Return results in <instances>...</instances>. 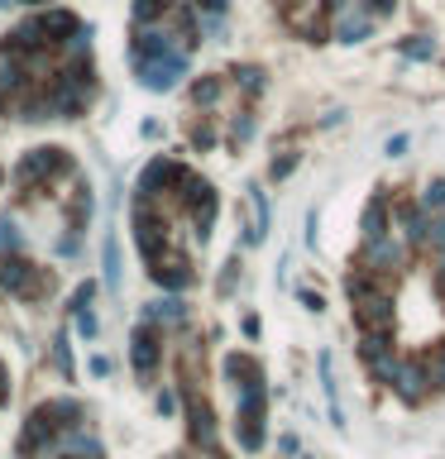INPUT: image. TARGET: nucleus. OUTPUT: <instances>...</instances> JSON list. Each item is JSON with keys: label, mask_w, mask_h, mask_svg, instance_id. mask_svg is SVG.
<instances>
[{"label": "nucleus", "mask_w": 445, "mask_h": 459, "mask_svg": "<svg viewBox=\"0 0 445 459\" xmlns=\"http://www.w3.org/2000/svg\"><path fill=\"white\" fill-rule=\"evenodd\" d=\"M226 373H230V383H235V435H240L244 450H259L264 445V407H268L264 369L249 355H230Z\"/></svg>", "instance_id": "f257e3e1"}, {"label": "nucleus", "mask_w": 445, "mask_h": 459, "mask_svg": "<svg viewBox=\"0 0 445 459\" xmlns=\"http://www.w3.org/2000/svg\"><path fill=\"white\" fill-rule=\"evenodd\" d=\"M81 421H87V411H81L77 402H43V407H34L29 411V421H25V435H19V455L34 459V455H49L58 440H63L67 431H77Z\"/></svg>", "instance_id": "f03ea898"}, {"label": "nucleus", "mask_w": 445, "mask_h": 459, "mask_svg": "<svg viewBox=\"0 0 445 459\" xmlns=\"http://www.w3.org/2000/svg\"><path fill=\"white\" fill-rule=\"evenodd\" d=\"M349 302H355V325L364 335H388L393 331V292L383 278L355 268L349 273Z\"/></svg>", "instance_id": "7ed1b4c3"}, {"label": "nucleus", "mask_w": 445, "mask_h": 459, "mask_svg": "<svg viewBox=\"0 0 445 459\" xmlns=\"http://www.w3.org/2000/svg\"><path fill=\"white\" fill-rule=\"evenodd\" d=\"M0 287L19 302H39L53 292V273L29 264V258H19V254H0Z\"/></svg>", "instance_id": "20e7f679"}, {"label": "nucleus", "mask_w": 445, "mask_h": 459, "mask_svg": "<svg viewBox=\"0 0 445 459\" xmlns=\"http://www.w3.org/2000/svg\"><path fill=\"white\" fill-rule=\"evenodd\" d=\"M58 178H73V158H67L63 149H34L29 158L15 168L19 196H34L39 187H53Z\"/></svg>", "instance_id": "39448f33"}, {"label": "nucleus", "mask_w": 445, "mask_h": 459, "mask_svg": "<svg viewBox=\"0 0 445 459\" xmlns=\"http://www.w3.org/2000/svg\"><path fill=\"white\" fill-rule=\"evenodd\" d=\"M158 355H163V345H158L154 325H139L134 340H130V359H134V373H139V379H154Z\"/></svg>", "instance_id": "423d86ee"}, {"label": "nucleus", "mask_w": 445, "mask_h": 459, "mask_svg": "<svg viewBox=\"0 0 445 459\" xmlns=\"http://www.w3.org/2000/svg\"><path fill=\"white\" fill-rule=\"evenodd\" d=\"M187 421H192V440L196 445H216V421H211V407H206V397H196V387L187 383Z\"/></svg>", "instance_id": "0eeeda50"}, {"label": "nucleus", "mask_w": 445, "mask_h": 459, "mask_svg": "<svg viewBox=\"0 0 445 459\" xmlns=\"http://www.w3.org/2000/svg\"><path fill=\"white\" fill-rule=\"evenodd\" d=\"M359 355H364V363H369L373 373H379L383 383L393 379L397 359H393V345H388V335H364V345H359Z\"/></svg>", "instance_id": "6e6552de"}, {"label": "nucleus", "mask_w": 445, "mask_h": 459, "mask_svg": "<svg viewBox=\"0 0 445 459\" xmlns=\"http://www.w3.org/2000/svg\"><path fill=\"white\" fill-rule=\"evenodd\" d=\"M421 383H426V369H421V363H397L393 379H388V387H397L407 402H421V393H426Z\"/></svg>", "instance_id": "1a4fd4ad"}, {"label": "nucleus", "mask_w": 445, "mask_h": 459, "mask_svg": "<svg viewBox=\"0 0 445 459\" xmlns=\"http://www.w3.org/2000/svg\"><path fill=\"white\" fill-rule=\"evenodd\" d=\"M321 387H326V402H331V421L345 426V407H341V383H335V359L321 355Z\"/></svg>", "instance_id": "9d476101"}, {"label": "nucleus", "mask_w": 445, "mask_h": 459, "mask_svg": "<svg viewBox=\"0 0 445 459\" xmlns=\"http://www.w3.org/2000/svg\"><path fill=\"white\" fill-rule=\"evenodd\" d=\"M73 325L81 335H96V316H91V287H77V297H73Z\"/></svg>", "instance_id": "9b49d317"}, {"label": "nucleus", "mask_w": 445, "mask_h": 459, "mask_svg": "<svg viewBox=\"0 0 445 459\" xmlns=\"http://www.w3.org/2000/svg\"><path fill=\"white\" fill-rule=\"evenodd\" d=\"M163 15H168V0H134V29H149Z\"/></svg>", "instance_id": "f8f14e48"}, {"label": "nucleus", "mask_w": 445, "mask_h": 459, "mask_svg": "<svg viewBox=\"0 0 445 459\" xmlns=\"http://www.w3.org/2000/svg\"><path fill=\"white\" fill-rule=\"evenodd\" d=\"M379 234H388V216H383V202H373V206L364 210V244L379 240Z\"/></svg>", "instance_id": "ddd939ff"}, {"label": "nucleus", "mask_w": 445, "mask_h": 459, "mask_svg": "<svg viewBox=\"0 0 445 459\" xmlns=\"http://www.w3.org/2000/svg\"><path fill=\"white\" fill-rule=\"evenodd\" d=\"M105 287L120 292V249H115V234L105 240Z\"/></svg>", "instance_id": "4468645a"}, {"label": "nucleus", "mask_w": 445, "mask_h": 459, "mask_svg": "<svg viewBox=\"0 0 445 459\" xmlns=\"http://www.w3.org/2000/svg\"><path fill=\"white\" fill-rule=\"evenodd\" d=\"M421 369H426V383H441L445 387V345H436L426 359H421Z\"/></svg>", "instance_id": "2eb2a0df"}, {"label": "nucleus", "mask_w": 445, "mask_h": 459, "mask_svg": "<svg viewBox=\"0 0 445 459\" xmlns=\"http://www.w3.org/2000/svg\"><path fill=\"white\" fill-rule=\"evenodd\" d=\"M182 302L178 297H168V302H154V306H149V321H182Z\"/></svg>", "instance_id": "dca6fc26"}, {"label": "nucleus", "mask_w": 445, "mask_h": 459, "mask_svg": "<svg viewBox=\"0 0 445 459\" xmlns=\"http://www.w3.org/2000/svg\"><path fill=\"white\" fill-rule=\"evenodd\" d=\"M15 254L19 249V226H15V220H10V216H0V254Z\"/></svg>", "instance_id": "f3484780"}, {"label": "nucleus", "mask_w": 445, "mask_h": 459, "mask_svg": "<svg viewBox=\"0 0 445 459\" xmlns=\"http://www.w3.org/2000/svg\"><path fill=\"white\" fill-rule=\"evenodd\" d=\"M421 206H426V210H445V182H431L426 196H421Z\"/></svg>", "instance_id": "a211bd4d"}, {"label": "nucleus", "mask_w": 445, "mask_h": 459, "mask_svg": "<svg viewBox=\"0 0 445 459\" xmlns=\"http://www.w3.org/2000/svg\"><path fill=\"white\" fill-rule=\"evenodd\" d=\"M53 359H58V373L67 379V373H73V359H67V340L63 335H58V345H53Z\"/></svg>", "instance_id": "6ab92c4d"}, {"label": "nucleus", "mask_w": 445, "mask_h": 459, "mask_svg": "<svg viewBox=\"0 0 445 459\" xmlns=\"http://www.w3.org/2000/svg\"><path fill=\"white\" fill-rule=\"evenodd\" d=\"M292 168H297V158H283V163H273V178H288Z\"/></svg>", "instance_id": "aec40b11"}, {"label": "nucleus", "mask_w": 445, "mask_h": 459, "mask_svg": "<svg viewBox=\"0 0 445 459\" xmlns=\"http://www.w3.org/2000/svg\"><path fill=\"white\" fill-rule=\"evenodd\" d=\"M10 397V383H5V369H0V402Z\"/></svg>", "instance_id": "412c9836"}, {"label": "nucleus", "mask_w": 445, "mask_h": 459, "mask_svg": "<svg viewBox=\"0 0 445 459\" xmlns=\"http://www.w3.org/2000/svg\"><path fill=\"white\" fill-rule=\"evenodd\" d=\"M436 287L445 292V258H441V268H436Z\"/></svg>", "instance_id": "4be33fe9"}, {"label": "nucleus", "mask_w": 445, "mask_h": 459, "mask_svg": "<svg viewBox=\"0 0 445 459\" xmlns=\"http://www.w3.org/2000/svg\"><path fill=\"white\" fill-rule=\"evenodd\" d=\"M0 178H5V172H0Z\"/></svg>", "instance_id": "5701e85b"}, {"label": "nucleus", "mask_w": 445, "mask_h": 459, "mask_svg": "<svg viewBox=\"0 0 445 459\" xmlns=\"http://www.w3.org/2000/svg\"><path fill=\"white\" fill-rule=\"evenodd\" d=\"M0 5H5V0H0Z\"/></svg>", "instance_id": "b1692460"}]
</instances>
